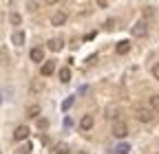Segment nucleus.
Here are the masks:
<instances>
[{
    "instance_id": "423d86ee",
    "label": "nucleus",
    "mask_w": 159,
    "mask_h": 154,
    "mask_svg": "<svg viewBox=\"0 0 159 154\" xmlns=\"http://www.w3.org/2000/svg\"><path fill=\"white\" fill-rule=\"evenodd\" d=\"M53 71H55V62H44L42 68H40V75H42V77H49V75H53Z\"/></svg>"
},
{
    "instance_id": "0eeeda50",
    "label": "nucleus",
    "mask_w": 159,
    "mask_h": 154,
    "mask_svg": "<svg viewBox=\"0 0 159 154\" xmlns=\"http://www.w3.org/2000/svg\"><path fill=\"white\" fill-rule=\"evenodd\" d=\"M115 51H117V55H126V53L130 51V42H128V40H122V42H117Z\"/></svg>"
},
{
    "instance_id": "6ab92c4d",
    "label": "nucleus",
    "mask_w": 159,
    "mask_h": 154,
    "mask_svg": "<svg viewBox=\"0 0 159 154\" xmlns=\"http://www.w3.org/2000/svg\"><path fill=\"white\" fill-rule=\"evenodd\" d=\"M16 154H31V145H29V143H27V145H22V148H20V150L16 152Z\"/></svg>"
},
{
    "instance_id": "5701e85b",
    "label": "nucleus",
    "mask_w": 159,
    "mask_h": 154,
    "mask_svg": "<svg viewBox=\"0 0 159 154\" xmlns=\"http://www.w3.org/2000/svg\"><path fill=\"white\" fill-rule=\"evenodd\" d=\"M157 154H159V152H157Z\"/></svg>"
},
{
    "instance_id": "6e6552de",
    "label": "nucleus",
    "mask_w": 159,
    "mask_h": 154,
    "mask_svg": "<svg viewBox=\"0 0 159 154\" xmlns=\"http://www.w3.org/2000/svg\"><path fill=\"white\" fill-rule=\"evenodd\" d=\"M29 57H31V62H42V60H44V51L35 46V49H31Z\"/></svg>"
},
{
    "instance_id": "9d476101",
    "label": "nucleus",
    "mask_w": 159,
    "mask_h": 154,
    "mask_svg": "<svg viewBox=\"0 0 159 154\" xmlns=\"http://www.w3.org/2000/svg\"><path fill=\"white\" fill-rule=\"evenodd\" d=\"M62 46H64V42L60 40V37H53V40H49V49L55 51V53H57V51H62Z\"/></svg>"
},
{
    "instance_id": "4be33fe9",
    "label": "nucleus",
    "mask_w": 159,
    "mask_h": 154,
    "mask_svg": "<svg viewBox=\"0 0 159 154\" xmlns=\"http://www.w3.org/2000/svg\"><path fill=\"white\" fill-rule=\"evenodd\" d=\"M77 154H86V152H77Z\"/></svg>"
},
{
    "instance_id": "f3484780",
    "label": "nucleus",
    "mask_w": 159,
    "mask_h": 154,
    "mask_svg": "<svg viewBox=\"0 0 159 154\" xmlns=\"http://www.w3.org/2000/svg\"><path fill=\"white\" fill-rule=\"evenodd\" d=\"M128 150H130L128 143H122V145H117V148H115V152H119V154H128Z\"/></svg>"
},
{
    "instance_id": "412c9836",
    "label": "nucleus",
    "mask_w": 159,
    "mask_h": 154,
    "mask_svg": "<svg viewBox=\"0 0 159 154\" xmlns=\"http://www.w3.org/2000/svg\"><path fill=\"white\" fill-rule=\"evenodd\" d=\"M152 77H155V79H159V64L152 66Z\"/></svg>"
},
{
    "instance_id": "dca6fc26",
    "label": "nucleus",
    "mask_w": 159,
    "mask_h": 154,
    "mask_svg": "<svg viewBox=\"0 0 159 154\" xmlns=\"http://www.w3.org/2000/svg\"><path fill=\"white\" fill-rule=\"evenodd\" d=\"M38 128H40V130H47V128H49V119L40 117V119H38Z\"/></svg>"
},
{
    "instance_id": "4468645a",
    "label": "nucleus",
    "mask_w": 159,
    "mask_h": 154,
    "mask_svg": "<svg viewBox=\"0 0 159 154\" xmlns=\"http://www.w3.org/2000/svg\"><path fill=\"white\" fill-rule=\"evenodd\" d=\"M38 114H40V106H35V104H33V106H29V108H27V117H38Z\"/></svg>"
},
{
    "instance_id": "ddd939ff",
    "label": "nucleus",
    "mask_w": 159,
    "mask_h": 154,
    "mask_svg": "<svg viewBox=\"0 0 159 154\" xmlns=\"http://www.w3.org/2000/svg\"><path fill=\"white\" fill-rule=\"evenodd\" d=\"M55 154H71V150H69L66 143H57L55 145Z\"/></svg>"
},
{
    "instance_id": "39448f33",
    "label": "nucleus",
    "mask_w": 159,
    "mask_h": 154,
    "mask_svg": "<svg viewBox=\"0 0 159 154\" xmlns=\"http://www.w3.org/2000/svg\"><path fill=\"white\" fill-rule=\"evenodd\" d=\"M148 33V29H146V22H137L135 27H133V35L135 37H144Z\"/></svg>"
},
{
    "instance_id": "2eb2a0df",
    "label": "nucleus",
    "mask_w": 159,
    "mask_h": 154,
    "mask_svg": "<svg viewBox=\"0 0 159 154\" xmlns=\"http://www.w3.org/2000/svg\"><path fill=\"white\" fill-rule=\"evenodd\" d=\"M150 110H159V95H152L150 97Z\"/></svg>"
},
{
    "instance_id": "f8f14e48",
    "label": "nucleus",
    "mask_w": 159,
    "mask_h": 154,
    "mask_svg": "<svg viewBox=\"0 0 159 154\" xmlns=\"http://www.w3.org/2000/svg\"><path fill=\"white\" fill-rule=\"evenodd\" d=\"M57 75H60V82H62V84L71 82V68H66V66H64V68H60Z\"/></svg>"
},
{
    "instance_id": "1a4fd4ad",
    "label": "nucleus",
    "mask_w": 159,
    "mask_h": 154,
    "mask_svg": "<svg viewBox=\"0 0 159 154\" xmlns=\"http://www.w3.org/2000/svg\"><path fill=\"white\" fill-rule=\"evenodd\" d=\"M93 117H91V114H84V117L82 119H80V128H82V130H91L93 128Z\"/></svg>"
},
{
    "instance_id": "9b49d317",
    "label": "nucleus",
    "mask_w": 159,
    "mask_h": 154,
    "mask_svg": "<svg viewBox=\"0 0 159 154\" xmlns=\"http://www.w3.org/2000/svg\"><path fill=\"white\" fill-rule=\"evenodd\" d=\"M11 42H13L16 46H22V44H25V33H22V31H16V33L11 35Z\"/></svg>"
},
{
    "instance_id": "20e7f679",
    "label": "nucleus",
    "mask_w": 159,
    "mask_h": 154,
    "mask_svg": "<svg viewBox=\"0 0 159 154\" xmlns=\"http://www.w3.org/2000/svg\"><path fill=\"white\" fill-rule=\"evenodd\" d=\"M64 22H66V13H64V11H55L53 18H51V24H53V27H62Z\"/></svg>"
},
{
    "instance_id": "f03ea898",
    "label": "nucleus",
    "mask_w": 159,
    "mask_h": 154,
    "mask_svg": "<svg viewBox=\"0 0 159 154\" xmlns=\"http://www.w3.org/2000/svg\"><path fill=\"white\" fill-rule=\"evenodd\" d=\"M135 117H137L139 121L148 123V121L152 119V110H150V108H142V106H137V110H135Z\"/></svg>"
},
{
    "instance_id": "f257e3e1",
    "label": "nucleus",
    "mask_w": 159,
    "mask_h": 154,
    "mask_svg": "<svg viewBox=\"0 0 159 154\" xmlns=\"http://www.w3.org/2000/svg\"><path fill=\"white\" fill-rule=\"evenodd\" d=\"M126 134H128V126H126L124 121H115V123H113V137L124 139Z\"/></svg>"
},
{
    "instance_id": "7ed1b4c3",
    "label": "nucleus",
    "mask_w": 159,
    "mask_h": 154,
    "mask_svg": "<svg viewBox=\"0 0 159 154\" xmlns=\"http://www.w3.org/2000/svg\"><path fill=\"white\" fill-rule=\"evenodd\" d=\"M29 132H31V130H29L27 126H18V128L13 130V139H16V141H25V139L29 137Z\"/></svg>"
},
{
    "instance_id": "aec40b11",
    "label": "nucleus",
    "mask_w": 159,
    "mask_h": 154,
    "mask_svg": "<svg viewBox=\"0 0 159 154\" xmlns=\"http://www.w3.org/2000/svg\"><path fill=\"white\" fill-rule=\"evenodd\" d=\"M71 104H73V97H69V99L62 104V110H69V108H71Z\"/></svg>"
},
{
    "instance_id": "a211bd4d",
    "label": "nucleus",
    "mask_w": 159,
    "mask_h": 154,
    "mask_svg": "<svg viewBox=\"0 0 159 154\" xmlns=\"http://www.w3.org/2000/svg\"><path fill=\"white\" fill-rule=\"evenodd\" d=\"M20 22H22V18H20V13H11V24H20Z\"/></svg>"
}]
</instances>
